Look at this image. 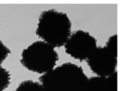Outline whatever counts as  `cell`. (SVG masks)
<instances>
[{
    "label": "cell",
    "mask_w": 120,
    "mask_h": 91,
    "mask_svg": "<svg viewBox=\"0 0 120 91\" xmlns=\"http://www.w3.org/2000/svg\"><path fill=\"white\" fill-rule=\"evenodd\" d=\"M11 79L9 71L0 65V91H4L9 87Z\"/></svg>",
    "instance_id": "cell-8"
},
{
    "label": "cell",
    "mask_w": 120,
    "mask_h": 91,
    "mask_svg": "<svg viewBox=\"0 0 120 91\" xmlns=\"http://www.w3.org/2000/svg\"><path fill=\"white\" fill-rule=\"evenodd\" d=\"M86 61L91 71L96 76L108 77L117 71V57L105 46L97 47Z\"/></svg>",
    "instance_id": "cell-5"
},
{
    "label": "cell",
    "mask_w": 120,
    "mask_h": 91,
    "mask_svg": "<svg viewBox=\"0 0 120 91\" xmlns=\"http://www.w3.org/2000/svg\"><path fill=\"white\" fill-rule=\"evenodd\" d=\"M88 78L82 67L67 62L39 78L44 91H85Z\"/></svg>",
    "instance_id": "cell-1"
},
{
    "label": "cell",
    "mask_w": 120,
    "mask_h": 91,
    "mask_svg": "<svg viewBox=\"0 0 120 91\" xmlns=\"http://www.w3.org/2000/svg\"><path fill=\"white\" fill-rule=\"evenodd\" d=\"M85 91H118L117 71L108 77L98 76L90 77Z\"/></svg>",
    "instance_id": "cell-6"
},
{
    "label": "cell",
    "mask_w": 120,
    "mask_h": 91,
    "mask_svg": "<svg viewBox=\"0 0 120 91\" xmlns=\"http://www.w3.org/2000/svg\"><path fill=\"white\" fill-rule=\"evenodd\" d=\"M13 91H44V90L40 82L28 80L22 82Z\"/></svg>",
    "instance_id": "cell-7"
},
{
    "label": "cell",
    "mask_w": 120,
    "mask_h": 91,
    "mask_svg": "<svg viewBox=\"0 0 120 91\" xmlns=\"http://www.w3.org/2000/svg\"><path fill=\"white\" fill-rule=\"evenodd\" d=\"M11 53V51L0 40V65L5 61Z\"/></svg>",
    "instance_id": "cell-10"
},
{
    "label": "cell",
    "mask_w": 120,
    "mask_h": 91,
    "mask_svg": "<svg viewBox=\"0 0 120 91\" xmlns=\"http://www.w3.org/2000/svg\"><path fill=\"white\" fill-rule=\"evenodd\" d=\"M97 40L88 32L79 29L72 34L64 45L65 52L80 62L86 60L97 47Z\"/></svg>",
    "instance_id": "cell-4"
},
{
    "label": "cell",
    "mask_w": 120,
    "mask_h": 91,
    "mask_svg": "<svg viewBox=\"0 0 120 91\" xmlns=\"http://www.w3.org/2000/svg\"><path fill=\"white\" fill-rule=\"evenodd\" d=\"M35 34L52 47L60 48L72 34V23L66 13L55 9L44 11L39 16Z\"/></svg>",
    "instance_id": "cell-2"
},
{
    "label": "cell",
    "mask_w": 120,
    "mask_h": 91,
    "mask_svg": "<svg viewBox=\"0 0 120 91\" xmlns=\"http://www.w3.org/2000/svg\"><path fill=\"white\" fill-rule=\"evenodd\" d=\"M20 62L31 72L43 75L54 69L59 60L54 48L42 40L35 41L24 49Z\"/></svg>",
    "instance_id": "cell-3"
},
{
    "label": "cell",
    "mask_w": 120,
    "mask_h": 91,
    "mask_svg": "<svg viewBox=\"0 0 120 91\" xmlns=\"http://www.w3.org/2000/svg\"><path fill=\"white\" fill-rule=\"evenodd\" d=\"M105 46L115 56L117 57V35H112L108 39Z\"/></svg>",
    "instance_id": "cell-9"
}]
</instances>
